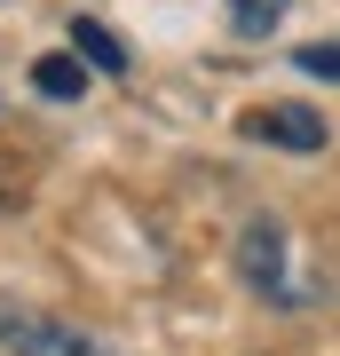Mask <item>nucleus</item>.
I'll use <instances>...</instances> for the list:
<instances>
[{"label":"nucleus","mask_w":340,"mask_h":356,"mask_svg":"<svg viewBox=\"0 0 340 356\" xmlns=\"http://www.w3.org/2000/svg\"><path fill=\"white\" fill-rule=\"evenodd\" d=\"M238 269H245V285L261 293V301H277V309L309 301V285L293 277V261H285V229H277V222H245V238H238Z\"/></svg>","instance_id":"f257e3e1"},{"label":"nucleus","mask_w":340,"mask_h":356,"mask_svg":"<svg viewBox=\"0 0 340 356\" xmlns=\"http://www.w3.org/2000/svg\"><path fill=\"white\" fill-rule=\"evenodd\" d=\"M238 135H245V143H269V151H293V159H316V151L332 143L325 111H309V103H261V111L238 119Z\"/></svg>","instance_id":"f03ea898"},{"label":"nucleus","mask_w":340,"mask_h":356,"mask_svg":"<svg viewBox=\"0 0 340 356\" xmlns=\"http://www.w3.org/2000/svg\"><path fill=\"white\" fill-rule=\"evenodd\" d=\"M0 348H16V356H111L95 332L56 325V317H32V309H0Z\"/></svg>","instance_id":"7ed1b4c3"},{"label":"nucleus","mask_w":340,"mask_h":356,"mask_svg":"<svg viewBox=\"0 0 340 356\" xmlns=\"http://www.w3.org/2000/svg\"><path fill=\"white\" fill-rule=\"evenodd\" d=\"M32 95L79 103V95H88V64H79V56H40V64H32Z\"/></svg>","instance_id":"20e7f679"},{"label":"nucleus","mask_w":340,"mask_h":356,"mask_svg":"<svg viewBox=\"0 0 340 356\" xmlns=\"http://www.w3.org/2000/svg\"><path fill=\"white\" fill-rule=\"evenodd\" d=\"M72 48H79V64H95V72H127V48L95 24V16H79V24H72Z\"/></svg>","instance_id":"39448f33"},{"label":"nucleus","mask_w":340,"mask_h":356,"mask_svg":"<svg viewBox=\"0 0 340 356\" xmlns=\"http://www.w3.org/2000/svg\"><path fill=\"white\" fill-rule=\"evenodd\" d=\"M293 8V0H229V32H245V40H261V32H277V16Z\"/></svg>","instance_id":"423d86ee"},{"label":"nucleus","mask_w":340,"mask_h":356,"mask_svg":"<svg viewBox=\"0 0 340 356\" xmlns=\"http://www.w3.org/2000/svg\"><path fill=\"white\" fill-rule=\"evenodd\" d=\"M293 64L309 79H340V40H316V48H293Z\"/></svg>","instance_id":"0eeeda50"}]
</instances>
